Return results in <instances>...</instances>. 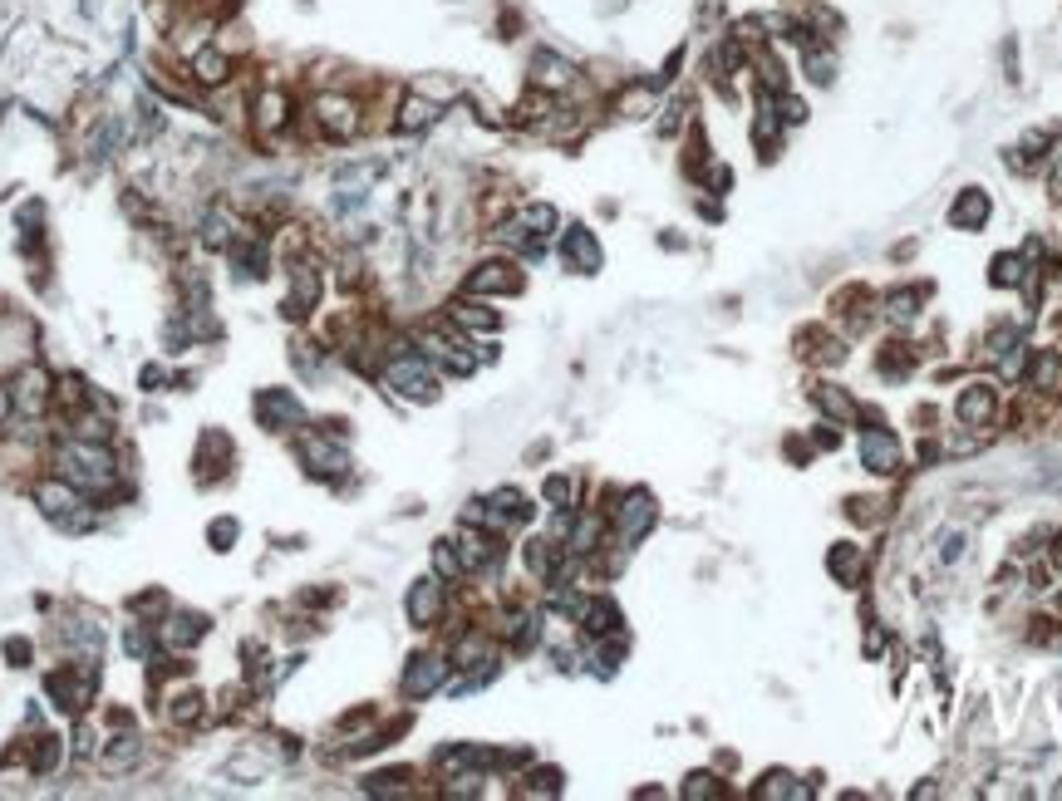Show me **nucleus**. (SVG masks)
Masks as SVG:
<instances>
[{
  "mask_svg": "<svg viewBox=\"0 0 1062 801\" xmlns=\"http://www.w3.org/2000/svg\"><path fill=\"white\" fill-rule=\"evenodd\" d=\"M595 541H600V521L581 516V526L571 531V551H595Z\"/></svg>",
  "mask_w": 1062,
  "mask_h": 801,
  "instance_id": "34",
  "label": "nucleus"
},
{
  "mask_svg": "<svg viewBox=\"0 0 1062 801\" xmlns=\"http://www.w3.org/2000/svg\"><path fill=\"white\" fill-rule=\"evenodd\" d=\"M202 703H207V698H202L197 688H177L173 698H168V718H173L177 728H192V723H202V713H207Z\"/></svg>",
  "mask_w": 1062,
  "mask_h": 801,
  "instance_id": "23",
  "label": "nucleus"
},
{
  "mask_svg": "<svg viewBox=\"0 0 1062 801\" xmlns=\"http://www.w3.org/2000/svg\"><path fill=\"white\" fill-rule=\"evenodd\" d=\"M531 84H536L541 94H566V89H576V84H581V69H576L571 59L541 50V55L531 59Z\"/></svg>",
  "mask_w": 1062,
  "mask_h": 801,
  "instance_id": "9",
  "label": "nucleus"
},
{
  "mask_svg": "<svg viewBox=\"0 0 1062 801\" xmlns=\"http://www.w3.org/2000/svg\"><path fill=\"white\" fill-rule=\"evenodd\" d=\"M30 497H35V507L50 516V521H59V526H84L89 521V497L74 487V482H64V477H35L30 482Z\"/></svg>",
  "mask_w": 1062,
  "mask_h": 801,
  "instance_id": "2",
  "label": "nucleus"
},
{
  "mask_svg": "<svg viewBox=\"0 0 1062 801\" xmlns=\"http://www.w3.org/2000/svg\"><path fill=\"white\" fill-rule=\"evenodd\" d=\"M138 757H143V743H138V733H128V728H123L118 738H109V747H104V767H109V772H128Z\"/></svg>",
  "mask_w": 1062,
  "mask_h": 801,
  "instance_id": "22",
  "label": "nucleus"
},
{
  "mask_svg": "<svg viewBox=\"0 0 1062 801\" xmlns=\"http://www.w3.org/2000/svg\"><path fill=\"white\" fill-rule=\"evenodd\" d=\"M443 610V585L438 580H418L409 590V620L413 625H433Z\"/></svg>",
  "mask_w": 1062,
  "mask_h": 801,
  "instance_id": "17",
  "label": "nucleus"
},
{
  "mask_svg": "<svg viewBox=\"0 0 1062 801\" xmlns=\"http://www.w3.org/2000/svg\"><path fill=\"white\" fill-rule=\"evenodd\" d=\"M581 620H586L590 634H615L620 625V610L610 600H581Z\"/></svg>",
  "mask_w": 1062,
  "mask_h": 801,
  "instance_id": "27",
  "label": "nucleus"
},
{
  "mask_svg": "<svg viewBox=\"0 0 1062 801\" xmlns=\"http://www.w3.org/2000/svg\"><path fill=\"white\" fill-rule=\"evenodd\" d=\"M5 654H10V659H30V644H25V639H10Z\"/></svg>",
  "mask_w": 1062,
  "mask_h": 801,
  "instance_id": "46",
  "label": "nucleus"
},
{
  "mask_svg": "<svg viewBox=\"0 0 1062 801\" xmlns=\"http://www.w3.org/2000/svg\"><path fill=\"white\" fill-rule=\"evenodd\" d=\"M458 556H463V566H468V571H487V566H497V561H502V546H497L492 536H482V531H463Z\"/></svg>",
  "mask_w": 1062,
  "mask_h": 801,
  "instance_id": "16",
  "label": "nucleus"
},
{
  "mask_svg": "<svg viewBox=\"0 0 1062 801\" xmlns=\"http://www.w3.org/2000/svg\"><path fill=\"white\" fill-rule=\"evenodd\" d=\"M527 792L531 797H556V792H561V772H551V767H546V772H531Z\"/></svg>",
  "mask_w": 1062,
  "mask_h": 801,
  "instance_id": "35",
  "label": "nucleus"
},
{
  "mask_svg": "<svg viewBox=\"0 0 1062 801\" xmlns=\"http://www.w3.org/2000/svg\"><path fill=\"white\" fill-rule=\"evenodd\" d=\"M984 217H989V197H984V192H974V187H969V192L949 207V222H954V227H964V231L979 227Z\"/></svg>",
  "mask_w": 1062,
  "mask_h": 801,
  "instance_id": "24",
  "label": "nucleus"
},
{
  "mask_svg": "<svg viewBox=\"0 0 1062 801\" xmlns=\"http://www.w3.org/2000/svg\"><path fill=\"white\" fill-rule=\"evenodd\" d=\"M59 757H64V743H59V738H50V733H40V738L30 743V752H25V762H30V772H35V777L55 772Z\"/></svg>",
  "mask_w": 1062,
  "mask_h": 801,
  "instance_id": "26",
  "label": "nucleus"
},
{
  "mask_svg": "<svg viewBox=\"0 0 1062 801\" xmlns=\"http://www.w3.org/2000/svg\"><path fill=\"white\" fill-rule=\"evenodd\" d=\"M448 320H453V325H463V330H482V335H492V330L502 325V320H497V310H487V305H482V300H472V295L448 305Z\"/></svg>",
  "mask_w": 1062,
  "mask_h": 801,
  "instance_id": "18",
  "label": "nucleus"
},
{
  "mask_svg": "<svg viewBox=\"0 0 1062 801\" xmlns=\"http://www.w3.org/2000/svg\"><path fill=\"white\" fill-rule=\"evenodd\" d=\"M1053 192L1062 197V158H1058V172H1053Z\"/></svg>",
  "mask_w": 1062,
  "mask_h": 801,
  "instance_id": "47",
  "label": "nucleus"
},
{
  "mask_svg": "<svg viewBox=\"0 0 1062 801\" xmlns=\"http://www.w3.org/2000/svg\"><path fill=\"white\" fill-rule=\"evenodd\" d=\"M202 241H207V246H217V251H227V246L236 241V217H232V212L212 207V212L202 217Z\"/></svg>",
  "mask_w": 1062,
  "mask_h": 801,
  "instance_id": "25",
  "label": "nucleus"
},
{
  "mask_svg": "<svg viewBox=\"0 0 1062 801\" xmlns=\"http://www.w3.org/2000/svg\"><path fill=\"white\" fill-rule=\"evenodd\" d=\"M807 74H812L817 84H831V79H836V59L826 55V50H817V45H807Z\"/></svg>",
  "mask_w": 1062,
  "mask_h": 801,
  "instance_id": "33",
  "label": "nucleus"
},
{
  "mask_svg": "<svg viewBox=\"0 0 1062 801\" xmlns=\"http://www.w3.org/2000/svg\"><path fill=\"white\" fill-rule=\"evenodd\" d=\"M433 566H438V575H448V580H458V575L468 571L463 556L453 551V541H438V546H433Z\"/></svg>",
  "mask_w": 1062,
  "mask_h": 801,
  "instance_id": "32",
  "label": "nucleus"
},
{
  "mask_svg": "<svg viewBox=\"0 0 1062 801\" xmlns=\"http://www.w3.org/2000/svg\"><path fill=\"white\" fill-rule=\"evenodd\" d=\"M202 634H207V620L192 615V610H173V615L158 625V639H163L168 649H192Z\"/></svg>",
  "mask_w": 1062,
  "mask_h": 801,
  "instance_id": "14",
  "label": "nucleus"
},
{
  "mask_svg": "<svg viewBox=\"0 0 1062 801\" xmlns=\"http://www.w3.org/2000/svg\"><path fill=\"white\" fill-rule=\"evenodd\" d=\"M989 413H994V394H989V389H969V394L959 399V418H964L969 428L989 423Z\"/></svg>",
  "mask_w": 1062,
  "mask_h": 801,
  "instance_id": "29",
  "label": "nucleus"
},
{
  "mask_svg": "<svg viewBox=\"0 0 1062 801\" xmlns=\"http://www.w3.org/2000/svg\"><path fill=\"white\" fill-rule=\"evenodd\" d=\"M315 300H320V271L300 261V266H291V290H286L281 310H286L291 320H300V315H310V310H315Z\"/></svg>",
  "mask_w": 1062,
  "mask_h": 801,
  "instance_id": "13",
  "label": "nucleus"
},
{
  "mask_svg": "<svg viewBox=\"0 0 1062 801\" xmlns=\"http://www.w3.org/2000/svg\"><path fill=\"white\" fill-rule=\"evenodd\" d=\"M187 79L197 84V89H222V84H232V55L212 40V45H202L197 55L187 59Z\"/></svg>",
  "mask_w": 1062,
  "mask_h": 801,
  "instance_id": "8",
  "label": "nucleus"
},
{
  "mask_svg": "<svg viewBox=\"0 0 1062 801\" xmlns=\"http://www.w3.org/2000/svg\"><path fill=\"white\" fill-rule=\"evenodd\" d=\"M212 541H217V551H227L236 541V521H212Z\"/></svg>",
  "mask_w": 1062,
  "mask_h": 801,
  "instance_id": "42",
  "label": "nucleus"
},
{
  "mask_svg": "<svg viewBox=\"0 0 1062 801\" xmlns=\"http://www.w3.org/2000/svg\"><path fill=\"white\" fill-rule=\"evenodd\" d=\"M522 290V271L507 261H487L468 276V295H517Z\"/></svg>",
  "mask_w": 1062,
  "mask_h": 801,
  "instance_id": "11",
  "label": "nucleus"
},
{
  "mask_svg": "<svg viewBox=\"0 0 1062 801\" xmlns=\"http://www.w3.org/2000/svg\"><path fill=\"white\" fill-rule=\"evenodd\" d=\"M310 118H315V128H320V138H330V143H350L354 133H359V104H354L350 94H315V104H310Z\"/></svg>",
  "mask_w": 1062,
  "mask_h": 801,
  "instance_id": "4",
  "label": "nucleus"
},
{
  "mask_svg": "<svg viewBox=\"0 0 1062 801\" xmlns=\"http://www.w3.org/2000/svg\"><path fill=\"white\" fill-rule=\"evenodd\" d=\"M256 418L271 428V433H295L305 423V403L295 399L291 389H261L256 394Z\"/></svg>",
  "mask_w": 1062,
  "mask_h": 801,
  "instance_id": "7",
  "label": "nucleus"
},
{
  "mask_svg": "<svg viewBox=\"0 0 1062 801\" xmlns=\"http://www.w3.org/2000/svg\"><path fill=\"white\" fill-rule=\"evenodd\" d=\"M861 458H866V467H876V472H895L900 467V443L890 433H866Z\"/></svg>",
  "mask_w": 1062,
  "mask_h": 801,
  "instance_id": "20",
  "label": "nucleus"
},
{
  "mask_svg": "<svg viewBox=\"0 0 1062 801\" xmlns=\"http://www.w3.org/2000/svg\"><path fill=\"white\" fill-rule=\"evenodd\" d=\"M74 752H94V728H89V723H79V733H74Z\"/></svg>",
  "mask_w": 1062,
  "mask_h": 801,
  "instance_id": "44",
  "label": "nucleus"
},
{
  "mask_svg": "<svg viewBox=\"0 0 1062 801\" xmlns=\"http://www.w3.org/2000/svg\"><path fill=\"white\" fill-rule=\"evenodd\" d=\"M443 674H448V664H443L438 654H418L413 669L404 674V693H409V698H423V693H433V688L443 684Z\"/></svg>",
  "mask_w": 1062,
  "mask_h": 801,
  "instance_id": "15",
  "label": "nucleus"
},
{
  "mask_svg": "<svg viewBox=\"0 0 1062 801\" xmlns=\"http://www.w3.org/2000/svg\"><path fill=\"white\" fill-rule=\"evenodd\" d=\"M55 472L64 482H74L84 497H104L118 487V458L109 443H89V438H64L55 448Z\"/></svg>",
  "mask_w": 1062,
  "mask_h": 801,
  "instance_id": "1",
  "label": "nucleus"
},
{
  "mask_svg": "<svg viewBox=\"0 0 1062 801\" xmlns=\"http://www.w3.org/2000/svg\"><path fill=\"white\" fill-rule=\"evenodd\" d=\"M10 413H15V399H10V384H0V428L10 423Z\"/></svg>",
  "mask_w": 1062,
  "mask_h": 801,
  "instance_id": "45",
  "label": "nucleus"
},
{
  "mask_svg": "<svg viewBox=\"0 0 1062 801\" xmlns=\"http://www.w3.org/2000/svg\"><path fill=\"white\" fill-rule=\"evenodd\" d=\"M527 566H531V575H541V580H556V571H561V551H556L551 541H531Z\"/></svg>",
  "mask_w": 1062,
  "mask_h": 801,
  "instance_id": "28",
  "label": "nucleus"
},
{
  "mask_svg": "<svg viewBox=\"0 0 1062 801\" xmlns=\"http://www.w3.org/2000/svg\"><path fill=\"white\" fill-rule=\"evenodd\" d=\"M300 462L315 472V477H340L345 467H350V453L340 448V443H330V438H300Z\"/></svg>",
  "mask_w": 1062,
  "mask_h": 801,
  "instance_id": "10",
  "label": "nucleus"
},
{
  "mask_svg": "<svg viewBox=\"0 0 1062 801\" xmlns=\"http://www.w3.org/2000/svg\"><path fill=\"white\" fill-rule=\"evenodd\" d=\"M84 403H89V394H84V384H79V379H55V399H50V408L79 413Z\"/></svg>",
  "mask_w": 1062,
  "mask_h": 801,
  "instance_id": "30",
  "label": "nucleus"
},
{
  "mask_svg": "<svg viewBox=\"0 0 1062 801\" xmlns=\"http://www.w3.org/2000/svg\"><path fill=\"white\" fill-rule=\"evenodd\" d=\"M561 251H566V261H571L576 271H600V246H595V236H590L586 227H571V231H566Z\"/></svg>",
  "mask_w": 1062,
  "mask_h": 801,
  "instance_id": "19",
  "label": "nucleus"
},
{
  "mask_svg": "<svg viewBox=\"0 0 1062 801\" xmlns=\"http://www.w3.org/2000/svg\"><path fill=\"white\" fill-rule=\"evenodd\" d=\"M831 571L841 575V580H851V575H856V551H851V546H836V551H831Z\"/></svg>",
  "mask_w": 1062,
  "mask_h": 801,
  "instance_id": "37",
  "label": "nucleus"
},
{
  "mask_svg": "<svg viewBox=\"0 0 1062 801\" xmlns=\"http://www.w3.org/2000/svg\"><path fill=\"white\" fill-rule=\"evenodd\" d=\"M994 281L999 286H1018V256H1003L999 266H994Z\"/></svg>",
  "mask_w": 1062,
  "mask_h": 801,
  "instance_id": "41",
  "label": "nucleus"
},
{
  "mask_svg": "<svg viewBox=\"0 0 1062 801\" xmlns=\"http://www.w3.org/2000/svg\"><path fill=\"white\" fill-rule=\"evenodd\" d=\"M10 399H15V413L40 418V413L50 408V399H55V379H50L40 364H20L15 379H10Z\"/></svg>",
  "mask_w": 1062,
  "mask_h": 801,
  "instance_id": "5",
  "label": "nucleus"
},
{
  "mask_svg": "<svg viewBox=\"0 0 1062 801\" xmlns=\"http://www.w3.org/2000/svg\"><path fill=\"white\" fill-rule=\"evenodd\" d=\"M758 797H802V787H787V777L777 772V777H767L763 787H758Z\"/></svg>",
  "mask_w": 1062,
  "mask_h": 801,
  "instance_id": "39",
  "label": "nucleus"
},
{
  "mask_svg": "<svg viewBox=\"0 0 1062 801\" xmlns=\"http://www.w3.org/2000/svg\"><path fill=\"white\" fill-rule=\"evenodd\" d=\"M620 109H625V114H630V118H635V114H645V109H649V89H630V94L620 99Z\"/></svg>",
  "mask_w": 1062,
  "mask_h": 801,
  "instance_id": "40",
  "label": "nucleus"
},
{
  "mask_svg": "<svg viewBox=\"0 0 1062 801\" xmlns=\"http://www.w3.org/2000/svg\"><path fill=\"white\" fill-rule=\"evenodd\" d=\"M915 305H920L915 295H890V320H895V325H905V320H915Z\"/></svg>",
  "mask_w": 1062,
  "mask_h": 801,
  "instance_id": "38",
  "label": "nucleus"
},
{
  "mask_svg": "<svg viewBox=\"0 0 1062 801\" xmlns=\"http://www.w3.org/2000/svg\"><path fill=\"white\" fill-rule=\"evenodd\" d=\"M433 118H438V104H433V99H423V94H409V99L399 104L394 128H399V133H423Z\"/></svg>",
  "mask_w": 1062,
  "mask_h": 801,
  "instance_id": "21",
  "label": "nucleus"
},
{
  "mask_svg": "<svg viewBox=\"0 0 1062 801\" xmlns=\"http://www.w3.org/2000/svg\"><path fill=\"white\" fill-rule=\"evenodd\" d=\"M384 379H389V389H399V394H404V399H413V403L438 399V379H433V364H428V354L394 349V354H389V364H384Z\"/></svg>",
  "mask_w": 1062,
  "mask_h": 801,
  "instance_id": "3",
  "label": "nucleus"
},
{
  "mask_svg": "<svg viewBox=\"0 0 1062 801\" xmlns=\"http://www.w3.org/2000/svg\"><path fill=\"white\" fill-rule=\"evenodd\" d=\"M123 644H128V654H133V659H148V654H153L163 639H158V630H148V625H128Z\"/></svg>",
  "mask_w": 1062,
  "mask_h": 801,
  "instance_id": "31",
  "label": "nucleus"
},
{
  "mask_svg": "<svg viewBox=\"0 0 1062 801\" xmlns=\"http://www.w3.org/2000/svg\"><path fill=\"white\" fill-rule=\"evenodd\" d=\"M246 114L256 123V138H281L286 123H291V99H286V89L266 84V89L251 94V109H246Z\"/></svg>",
  "mask_w": 1062,
  "mask_h": 801,
  "instance_id": "6",
  "label": "nucleus"
},
{
  "mask_svg": "<svg viewBox=\"0 0 1062 801\" xmlns=\"http://www.w3.org/2000/svg\"><path fill=\"white\" fill-rule=\"evenodd\" d=\"M684 797H713V777H704V772H699V777H689V787H684Z\"/></svg>",
  "mask_w": 1062,
  "mask_h": 801,
  "instance_id": "43",
  "label": "nucleus"
},
{
  "mask_svg": "<svg viewBox=\"0 0 1062 801\" xmlns=\"http://www.w3.org/2000/svg\"><path fill=\"white\" fill-rule=\"evenodd\" d=\"M571 477H546V502H556V507H571Z\"/></svg>",
  "mask_w": 1062,
  "mask_h": 801,
  "instance_id": "36",
  "label": "nucleus"
},
{
  "mask_svg": "<svg viewBox=\"0 0 1062 801\" xmlns=\"http://www.w3.org/2000/svg\"><path fill=\"white\" fill-rule=\"evenodd\" d=\"M654 516H659V507L649 502L645 492H635V497H625V507L615 512V536H620L625 546H635V541L645 536L649 526H654Z\"/></svg>",
  "mask_w": 1062,
  "mask_h": 801,
  "instance_id": "12",
  "label": "nucleus"
}]
</instances>
